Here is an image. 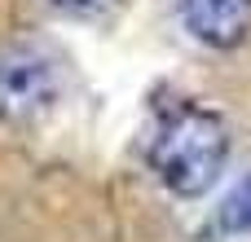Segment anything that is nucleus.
<instances>
[{"label":"nucleus","mask_w":251,"mask_h":242,"mask_svg":"<svg viewBox=\"0 0 251 242\" xmlns=\"http://www.w3.org/2000/svg\"><path fill=\"white\" fill-rule=\"evenodd\" d=\"M225 159H229V128L216 110H203V106L176 110L150 150L159 181L176 198H203L221 181Z\"/></svg>","instance_id":"1"},{"label":"nucleus","mask_w":251,"mask_h":242,"mask_svg":"<svg viewBox=\"0 0 251 242\" xmlns=\"http://www.w3.org/2000/svg\"><path fill=\"white\" fill-rule=\"evenodd\" d=\"M62 97V66L31 40L0 44V123H40Z\"/></svg>","instance_id":"2"},{"label":"nucleus","mask_w":251,"mask_h":242,"mask_svg":"<svg viewBox=\"0 0 251 242\" xmlns=\"http://www.w3.org/2000/svg\"><path fill=\"white\" fill-rule=\"evenodd\" d=\"M185 31L207 48H238L251 35V0H181Z\"/></svg>","instance_id":"3"},{"label":"nucleus","mask_w":251,"mask_h":242,"mask_svg":"<svg viewBox=\"0 0 251 242\" xmlns=\"http://www.w3.org/2000/svg\"><path fill=\"white\" fill-rule=\"evenodd\" d=\"M212 238H229V234H251V172L225 194V203L216 207L212 225H207Z\"/></svg>","instance_id":"4"},{"label":"nucleus","mask_w":251,"mask_h":242,"mask_svg":"<svg viewBox=\"0 0 251 242\" xmlns=\"http://www.w3.org/2000/svg\"><path fill=\"white\" fill-rule=\"evenodd\" d=\"M49 4H57V9H75V13H79V9H93L97 0H49Z\"/></svg>","instance_id":"5"}]
</instances>
